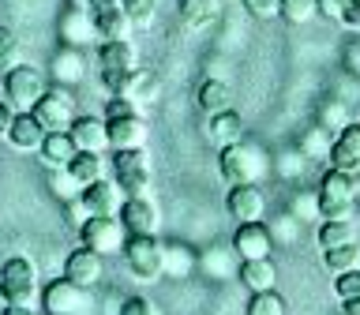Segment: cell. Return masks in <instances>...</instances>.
<instances>
[{
  "instance_id": "f35d334b",
  "label": "cell",
  "mask_w": 360,
  "mask_h": 315,
  "mask_svg": "<svg viewBox=\"0 0 360 315\" xmlns=\"http://www.w3.org/2000/svg\"><path fill=\"white\" fill-rule=\"evenodd\" d=\"M297 218L292 214H281V218H274L270 221V236H274V244H292L297 240Z\"/></svg>"
},
{
  "instance_id": "c3c4849f",
  "label": "cell",
  "mask_w": 360,
  "mask_h": 315,
  "mask_svg": "<svg viewBox=\"0 0 360 315\" xmlns=\"http://www.w3.org/2000/svg\"><path fill=\"white\" fill-rule=\"evenodd\" d=\"M338 22H342L345 30H360V0H353V4L345 8V15L338 19Z\"/></svg>"
},
{
  "instance_id": "9a60e30c",
  "label": "cell",
  "mask_w": 360,
  "mask_h": 315,
  "mask_svg": "<svg viewBox=\"0 0 360 315\" xmlns=\"http://www.w3.org/2000/svg\"><path fill=\"white\" fill-rule=\"evenodd\" d=\"M98 75H124L131 68H139V53H135L131 38H112L98 41Z\"/></svg>"
},
{
  "instance_id": "60d3db41",
  "label": "cell",
  "mask_w": 360,
  "mask_h": 315,
  "mask_svg": "<svg viewBox=\"0 0 360 315\" xmlns=\"http://www.w3.org/2000/svg\"><path fill=\"white\" fill-rule=\"evenodd\" d=\"M289 214H292L297 221H311V218H319V199H315V191H311V195H292Z\"/></svg>"
},
{
  "instance_id": "ac0fdd59",
  "label": "cell",
  "mask_w": 360,
  "mask_h": 315,
  "mask_svg": "<svg viewBox=\"0 0 360 315\" xmlns=\"http://www.w3.org/2000/svg\"><path fill=\"white\" fill-rule=\"evenodd\" d=\"M225 207L236 221H263L266 214V195L259 184H236L229 188V199H225Z\"/></svg>"
},
{
  "instance_id": "74e56055",
  "label": "cell",
  "mask_w": 360,
  "mask_h": 315,
  "mask_svg": "<svg viewBox=\"0 0 360 315\" xmlns=\"http://www.w3.org/2000/svg\"><path fill=\"white\" fill-rule=\"evenodd\" d=\"M233 259H236L233 248H229V252H207V255H202V266H207L210 278H233V274H236V263H233Z\"/></svg>"
},
{
  "instance_id": "d6a6232c",
  "label": "cell",
  "mask_w": 360,
  "mask_h": 315,
  "mask_svg": "<svg viewBox=\"0 0 360 315\" xmlns=\"http://www.w3.org/2000/svg\"><path fill=\"white\" fill-rule=\"evenodd\" d=\"M315 15H319V0H281V11H278V19L292 22V27L311 22Z\"/></svg>"
},
{
  "instance_id": "ab89813d",
  "label": "cell",
  "mask_w": 360,
  "mask_h": 315,
  "mask_svg": "<svg viewBox=\"0 0 360 315\" xmlns=\"http://www.w3.org/2000/svg\"><path fill=\"white\" fill-rule=\"evenodd\" d=\"M334 292H338V300H353V297H360V266L345 270V274H338Z\"/></svg>"
},
{
  "instance_id": "277c9868",
  "label": "cell",
  "mask_w": 360,
  "mask_h": 315,
  "mask_svg": "<svg viewBox=\"0 0 360 315\" xmlns=\"http://www.w3.org/2000/svg\"><path fill=\"white\" fill-rule=\"evenodd\" d=\"M45 90H49L45 86V75L34 64H15L4 72V101L15 112H30Z\"/></svg>"
},
{
  "instance_id": "f907efd6",
  "label": "cell",
  "mask_w": 360,
  "mask_h": 315,
  "mask_svg": "<svg viewBox=\"0 0 360 315\" xmlns=\"http://www.w3.org/2000/svg\"><path fill=\"white\" fill-rule=\"evenodd\" d=\"M0 315H34V308H19V304H4Z\"/></svg>"
},
{
  "instance_id": "ffe728a7",
  "label": "cell",
  "mask_w": 360,
  "mask_h": 315,
  "mask_svg": "<svg viewBox=\"0 0 360 315\" xmlns=\"http://www.w3.org/2000/svg\"><path fill=\"white\" fill-rule=\"evenodd\" d=\"M68 135L75 139L79 150L90 154H105L109 150V131H105V117H75Z\"/></svg>"
},
{
  "instance_id": "db71d44e",
  "label": "cell",
  "mask_w": 360,
  "mask_h": 315,
  "mask_svg": "<svg viewBox=\"0 0 360 315\" xmlns=\"http://www.w3.org/2000/svg\"><path fill=\"white\" fill-rule=\"evenodd\" d=\"M0 90H4V83H0Z\"/></svg>"
},
{
  "instance_id": "4316f807",
  "label": "cell",
  "mask_w": 360,
  "mask_h": 315,
  "mask_svg": "<svg viewBox=\"0 0 360 315\" xmlns=\"http://www.w3.org/2000/svg\"><path fill=\"white\" fill-rule=\"evenodd\" d=\"M176 15L188 30H207L214 19H218V4L214 0H180Z\"/></svg>"
},
{
  "instance_id": "f6af8a7d",
  "label": "cell",
  "mask_w": 360,
  "mask_h": 315,
  "mask_svg": "<svg viewBox=\"0 0 360 315\" xmlns=\"http://www.w3.org/2000/svg\"><path fill=\"white\" fill-rule=\"evenodd\" d=\"M353 4V0H319V15H326V19H342L345 15V8Z\"/></svg>"
},
{
  "instance_id": "11a10c76",
  "label": "cell",
  "mask_w": 360,
  "mask_h": 315,
  "mask_svg": "<svg viewBox=\"0 0 360 315\" xmlns=\"http://www.w3.org/2000/svg\"><path fill=\"white\" fill-rule=\"evenodd\" d=\"M356 34H360V30H356Z\"/></svg>"
},
{
  "instance_id": "d590c367",
  "label": "cell",
  "mask_w": 360,
  "mask_h": 315,
  "mask_svg": "<svg viewBox=\"0 0 360 315\" xmlns=\"http://www.w3.org/2000/svg\"><path fill=\"white\" fill-rule=\"evenodd\" d=\"M315 124H319V128H326L330 135H338V131L349 124V112H345L342 101H323V105H319V120H315Z\"/></svg>"
},
{
  "instance_id": "7402d4cb",
  "label": "cell",
  "mask_w": 360,
  "mask_h": 315,
  "mask_svg": "<svg viewBox=\"0 0 360 315\" xmlns=\"http://www.w3.org/2000/svg\"><path fill=\"white\" fill-rule=\"evenodd\" d=\"M236 278H240L252 292H266V289H274V281H278V266H274V259H244V263L236 266Z\"/></svg>"
},
{
  "instance_id": "4fadbf2b",
  "label": "cell",
  "mask_w": 360,
  "mask_h": 315,
  "mask_svg": "<svg viewBox=\"0 0 360 315\" xmlns=\"http://www.w3.org/2000/svg\"><path fill=\"white\" fill-rule=\"evenodd\" d=\"M109 131V150H143L146 143V117L143 112H128V117H105Z\"/></svg>"
},
{
  "instance_id": "ee69618b",
  "label": "cell",
  "mask_w": 360,
  "mask_h": 315,
  "mask_svg": "<svg viewBox=\"0 0 360 315\" xmlns=\"http://www.w3.org/2000/svg\"><path fill=\"white\" fill-rule=\"evenodd\" d=\"M120 315H162L146 297H128L120 304Z\"/></svg>"
},
{
  "instance_id": "bcb514c9",
  "label": "cell",
  "mask_w": 360,
  "mask_h": 315,
  "mask_svg": "<svg viewBox=\"0 0 360 315\" xmlns=\"http://www.w3.org/2000/svg\"><path fill=\"white\" fill-rule=\"evenodd\" d=\"M15 49H19V41H15V30L0 22V60H4V56H15Z\"/></svg>"
},
{
  "instance_id": "44dd1931",
  "label": "cell",
  "mask_w": 360,
  "mask_h": 315,
  "mask_svg": "<svg viewBox=\"0 0 360 315\" xmlns=\"http://www.w3.org/2000/svg\"><path fill=\"white\" fill-rule=\"evenodd\" d=\"M94 22H90L86 8H64L60 15V41L68 45V49H86L90 41H94Z\"/></svg>"
},
{
  "instance_id": "ba28073f",
  "label": "cell",
  "mask_w": 360,
  "mask_h": 315,
  "mask_svg": "<svg viewBox=\"0 0 360 315\" xmlns=\"http://www.w3.org/2000/svg\"><path fill=\"white\" fill-rule=\"evenodd\" d=\"M30 112H34V120H38L45 131H68V128H72V120L79 117V112H75V94L68 86L45 90Z\"/></svg>"
},
{
  "instance_id": "cb8c5ba5",
  "label": "cell",
  "mask_w": 360,
  "mask_h": 315,
  "mask_svg": "<svg viewBox=\"0 0 360 315\" xmlns=\"http://www.w3.org/2000/svg\"><path fill=\"white\" fill-rule=\"evenodd\" d=\"M41 139H45V128L34 120V112H15V120L8 128V143L15 150H38Z\"/></svg>"
},
{
  "instance_id": "f5cc1de1",
  "label": "cell",
  "mask_w": 360,
  "mask_h": 315,
  "mask_svg": "<svg viewBox=\"0 0 360 315\" xmlns=\"http://www.w3.org/2000/svg\"><path fill=\"white\" fill-rule=\"evenodd\" d=\"M356 199H360V180H356Z\"/></svg>"
},
{
  "instance_id": "7bdbcfd3",
  "label": "cell",
  "mask_w": 360,
  "mask_h": 315,
  "mask_svg": "<svg viewBox=\"0 0 360 315\" xmlns=\"http://www.w3.org/2000/svg\"><path fill=\"white\" fill-rule=\"evenodd\" d=\"M244 8H248V15H255V19H278L281 0H244Z\"/></svg>"
},
{
  "instance_id": "7dc6e473",
  "label": "cell",
  "mask_w": 360,
  "mask_h": 315,
  "mask_svg": "<svg viewBox=\"0 0 360 315\" xmlns=\"http://www.w3.org/2000/svg\"><path fill=\"white\" fill-rule=\"evenodd\" d=\"M128 112H143V109H139V105H131V101H124V98H109L105 117H128Z\"/></svg>"
},
{
  "instance_id": "5bb4252c",
  "label": "cell",
  "mask_w": 360,
  "mask_h": 315,
  "mask_svg": "<svg viewBox=\"0 0 360 315\" xmlns=\"http://www.w3.org/2000/svg\"><path fill=\"white\" fill-rule=\"evenodd\" d=\"M41 304H45V315H79L86 308V289H79L68 278H56L45 285Z\"/></svg>"
},
{
  "instance_id": "603a6c76",
  "label": "cell",
  "mask_w": 360,
  "mask_h": 315,
  "mask_svg": "<svg viewBox=\"0 0 360 315\" xmlns=\"http://www.w3.org/2000/svg\"><path fill=\"white\" fill-rule=\"evenodd\" d=\"M38 150H41V162L49 169H64L79 154V146H75V139L68 131H45V139H41Z\"/></svg>"
},
{
  "instance_id": "836d02e7",
  "label": "cell",
  "mask_w": 360,
  "mask_h": 315,
  "mask_svg": "<svg viewBox=\"0 0 360 315\" xmlns=\"http://www.w3.org/2000/svg\"><path fill=\"white\" fill-rule=\"evenodd\" d=\"M248 315H285V297H281L278 289L252 292V300H248Z\"/></svg>"
},
{
  "instance_id": "7c38bea8",
  "label": "cell",
  "mask_w": 360,
  "mask_h": 315,
  "mask_svg": "<svg viewBox=\"0 0 360 315\" xmlns=\"http://www.w3.org/2000/svg\"><path fill=\"white\" fill-rule=\"evenodd\" d=\"M233 252L236 259H270V248H274V236H270V225L266 221H236V233H233Z\"/></svg>"
},
{
  "instance_id": "484cf974",
  "label": "cell",
  "mask_w": 360,
  "mask_h": 315,
  "mask_svg": "<svg viewBox=\"0 0 360 315\" xmlns=\"http://www.w3.org/2000/svg\"><path fill=\"white\" fill-rule=\"evenodd\" d=\"M195 101H199V109L207 112V117L225 112V109H233V86L225 83V79H202Z\"/></svg>"
},
{
  "instance_id": "5b68a950",
  "label": "cell",
  "mask_w": 360,
  "mask_h": 315,
  "mask_svg": "<svg viewBox=\"0 0 360 315\" xmlns=\"http://www.w3.org/2000/svg\"><path fill=\"white\" fill-rule=\"evenodd\" d=\"M124 263L139 281H158L165 270V244L158 236H128L124 240Z\"/></svg>"
},
{
  "instance_id": "681fc988",
  "label": "cell",
  "mask_w": 360,
  "mask_h": 315,
  "mask_svg": "<svg viewBox=\"0 0 360 315\" xmlns=\"http://www.w3.org/2000/svg\"><path fill=\"white\" fill-rule=\"evenodd\" d=\"M11 120H15V109H11L8 101L0 98V139H8V128H11Z\"/></svg>"
},
{
  "instance_id": "1f68e13d",
  "label": "cell",
  "mask_w": 360,
  "mask_h": 315,
  "mask_svg": "<svg viewBox=\"0 0 360 315\" xmlns=\"http://www.w3.org/2000/svg\"><path fill=\"white\" fill-rule=\"evenodd\" d=\"M195 263H199V259L191 255L188 248L165 244V270H162V274H169V278H188L191 270H195Z\"/></svg>"
},
{
  "instance_id": "b9f144b4",
  "label": "cell",
  "mask_w": 360,
  "mask_h": 315,
  "mask_svg": "<svg viewBox=\"0 0 360 315\" xmlns=\"http://www.w3.org/2000/svg\"><path fill=\"white\" fill-rule=\"evenodd\" d=\"M120 8L131 22H150L154 19V0H120Z\"/></svg>"
},
{
  "instance_id": "8fae6325",
  "label": "cell",
  "mask_w": 360,
  "mask_h": 315,
  "mask_svg": "<svg viewBox=\"0 0 360 315\" xmlns=\"http://www.w3.org/2000/svg\"><path fill=\"white\" fill-rule=\"evenodd\" d=\"M79 199H83V207H86L90 218H117L128 195L120 191L117 180L101 176V180H94V184H86L83 191H79Z\"/></svg>"
},
{
  "instance_id": "9c48e42d",
  "label": "cell",
  "mask_w": 360,
  "mask_h": 315,
  "mask_svg": "<svg viewBox=\"0 0 360 315\" xmlns=\"http://www.w3.org/2000/svg\"><path fill=\"white\" fill-rule=\"evenodd\" d=\"M86 15H90V22H94V34L101 41L128 38L131 34V19L124 15L120 0H86Z\"/></svg>"
},
{
  "instance_id": "30bf717a",
  "label": "cell",
  "mask_w": 360,
  "mask_h": 315,
  "mask_svg": "<svg viewBox=\"0 0 360 315\" xmlns=\"http://www.w3.org/2000/svg\"><path fill=\"white\" fill-rule=\"evenodd\" d=\"M79 236H83V244L94 248L98 255L120 252L124 240H128V233H124L120 218H86L83 225H79Z\"/></svg>"
},
{
  "instance_id": "d6986e66",
  "label": "cell",
  "mask_w": 360,
  "mask_h": 315,
  "mask_svg": "<svg viewBox=\"0 0 360 315\" xmlns=\"http://www.w3.org/2000/svg\"><path fill=\"white\" fill-rule=\"evenodd\" d=\"M120 225L128 236H158V210L150 199H124Z\"/></svg>"
},
{
  "instance_id": "7a4b0ae2",
  "label": "cell",
  "mask_w": 360,
  "mask_h": 315,
  "mask_svg": "<svg viewBox=\"0 0 360 315\" xmlns=\"http://www.w3.org/2000/svg\"><path fill=\"white\" fill-rule=\"evenodd\" d=\"M315 199H319V218L323 221L353 218V210H356V176L342 173V169H326L319 188H315Z\"/></svg>"
},
{
  "instance_id": "f546056e",
  "label": "cell",
  "mask_w": 360,
  "mask_h": 315,
  "mask_svg": "<svg viewBox=\"0 0 360 315\" xmlns=\"http://www.w3.org/2000/svg\"><path fill=\"white\" fill-rule=\"evenodd\" d=\"M330 143H334V135L326 128H319V124H311L300 135V154H308L311 162H330Z\"/></svg>"
},
{
  "instance_id": "52a82bcc",
  "label": "cell",
  "mask_w": 360,
  "mask_h": 315,
  "mask_svg": "<svg viewBox=\"0 0 360 315\" xmlns=\"http://www.w3.org/2000/svg\"><path fill=\"white\" fill-rule=\"evenodd\" d=\"M112 180L128 199H146V191H150V158H146V150L112 154Z\"/></svg>"
},
{
  "instance_id": "e0dca14e",
  "label": "cell",
  "mask_w": 360,
  "mask_h": 315,
  "mask_svg": "<svg viewBox=\"0 0 360 315\" xmlns=\"http://www.w3.org/2000/svg\"><path fill=\"white\" fill-rule=\"evenodd\" d=\"M101 274H105V263H101V255L94 252V248H75L72 255L64 259V278L68 281H75L79 289H94Z\"/></svg>"
},
{
  "instance_id": "8992f818",
  "label": "cell",
  "mask_w": 360,
  "mask_h": 315,
  "mask_svg": "<svg viewBox=\"0 0 360 315\" xmlns=\"http://www.w3.org/2000/svg\"><path fill=\"white\" fill-rule=\"evenodd\" d=\"M101 86H105L112 98H124V101H131V105H139V109L154 105L158 90H162L158 75L146 72V68H131V72H124V75H101Z\"/></svg>"
},
{
  "instance_id": "4dcf8cb0",
  "label": "cell",
  "mask_w": 360,
  "mask_h": 315,
  "mask_svg": "<svg viewBox=\"0 0 360 315\" xmlns=\"http://www.w3.org/2000/svg\"><path fill=\"white\" fill-rule=\"evenodd\" d=\"M323 266L330 274H345V270L360 266V248L356 244H338V248H323Z\"/></svg>"
},
{
  "instance_id": "8d00e7d4",
  "label": "cell",
  "mask_w": 360,
  "mask_h": 315,
  "mask_svg": "<svg viewBox=\"0 0 360 315\" xmlns=\"http://www.w3.org/2000/svg\"><path fill=\"white\" fill-rule=\"evenodd\" d=\"M49 191H53L56 199H64V202H68V199H79L83 184H79V180L68 173V169H53V173H49Z\"/></svg>"
},
{
  "instance_id": "f1b7e54d",
  "label": "cell",
  "mask_w": 360,
  "mask_h": 315,
  "mask_svg": "<svg viewBox=\"0 0 360 315\" xmlns=\"http://www.w3.org/2000/svg\"><path fill=\"white\" fill-rule=\"evenodd\" d=\"M338 244H356V221L353 218H334L319 225V248H338Z\"/></svg>"
},
{
  "instance_id": "83f0119b",
  "label": "cell",
  "mask_w": 360,
  "mask_h": 315,
  "mask_svg": "<svg viewBox=\"0 0 360 315\" xmlns=\"http://www.w3.org/2000/svg\"><path fill=\"white\" fill-rule=\"evenodd\" d=\"M64 169H68V173H72V176H75L83 188L105 176V162H101V154H90V150H79V154H75V158H72V162H68Z\"/></svg>"
},
{
  "instance_id": "3957f363",
  "label": "cell",
  "mask_w": 360,
  "mask_h": 315,
  "mask_svg": "<svg viewBox=\"0 0 360 315\" xmlns=\"http://www.w3.org/2000/svg\"><path fill=\"white\" fill-rule=\"evenodd\" d=\"M0 297H4V304H19V308L38 304V266H34V259L11 255L0 266Z\"/></svg>"
},
{
  "instance_id": "2e32d148",
  "label": "cell",
  "mask_w": 360,
  "mask_h": 315,
  "mask_svg": "<svg viewBox=\"0 0 360 315\" xmlns=\"http://www.w3.org/2000/svg\"><path fill=\"white\" fill-rule=\"evenodd\" d=\"M330 169L360 176V120H349L330 143Z\"/></svg>"
},
{
  "instance_id": "6da1fadb",
  "label": "cell",
  "mask_w": 360,
  "mask_h": 315,
  "mask_svg": "<svg viewBox=\"0 0 360 315\" xmlns=\"http://www.w3.org/2000/svg\"><path fill=\"white\" fill-rule=\"evenodd\" d=\"M218 169L225 176V184H259L266 173H270V158L259 150L255 143H233V146H221V158H218Z\"/></svg>"
},
{
  "instance_id": "e575fe53",
  "label": "cell",
  "mask_w": 360,
  "mask_h": 315,
  "mask_svg": "<svg viewBox=\"0 0 360 315\" xmlns=\"http://www.w3.org/2000/svg\"><path fill=\"white\" fill-rule=\"evenodd\" d=\"M75 79H83V56H79V49H64L56 56V83L68 86Z\"/></svg>"
},
{
  "instance_id": "816d5d0a",
  "label": "cell",
  "mask_w": 360,
  "mask_h": 315,
  "mask_svg": "<svg viewBox=\"0 0 360 315\" xmlns=\"http://www.w3.org/2000/svg\"><path fill=\"white\" fill-rule=\"evenodd\" d=\"M342 308H345V315H360V297H353V300H342Z\"/></svg>"
},
{
  "instance_id": "d4e9b609",
  "label": "cell",
  "mask_w": 360,
  "mask_h": 315,
  "mask_svg": "<svg viewBox=\"0 0 360 315\" xmlns=\"http://www.w3.org/2000/svg\"><path fill=\"white\" fill-rule=\"evenodd\" d=\"M207 139H210L214 146H233V143H240V139H244V120L236 117L233 109L214 112L210 124H207Z\"/></svg>"
}]
</instances>
